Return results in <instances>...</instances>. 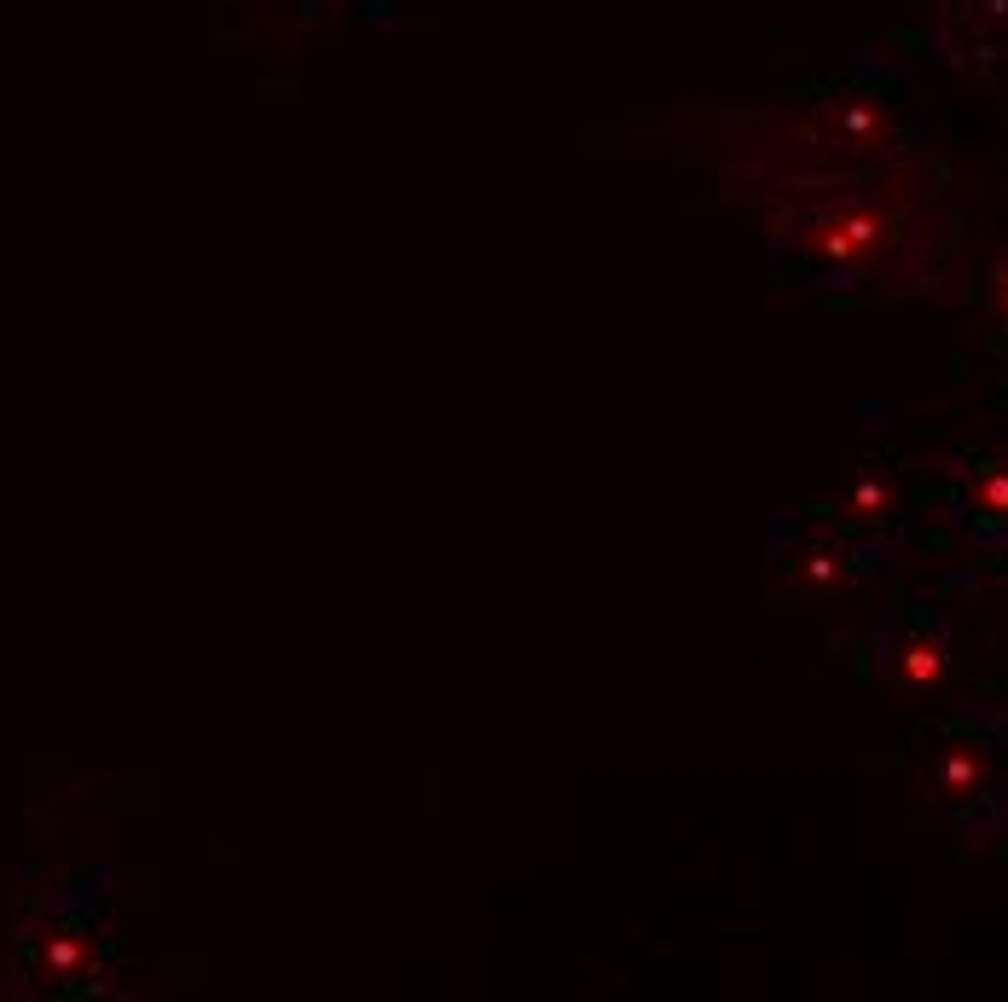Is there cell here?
Instances as JSON below:
<instances>
[{
	"label": "cell",
	"instance_id": "cell-1",
	"mask_svg": "<svg viewBox=\"0 0 1008 1002\" xmlns=\"http://www.w3.org/2000/svg\"><path fill=\"white\" fill-rule=\"evenodd\" d=\"M904 678H910V684H933V678H939V655H933L927 643L904 649Z\"/></svg>",
	"mask_w": 1008,
	"mask_h": 1002
},
{
	"label": "cell",
	"instance_id": "cell-2",
	"mask_svg": "<svg viewBox=\"0 0 1008 1002\" xmlns=\"http://www.w3.org/2000/svg\"><path fill=\"white\" fill-rule=\"evenodd\" d=\"M985 504H997V510H1008V481H991V487H985Z\"/></svg>",
	"mask_w": 1008,
	"mask_h": 1002
}]
</instances>
